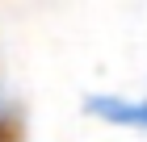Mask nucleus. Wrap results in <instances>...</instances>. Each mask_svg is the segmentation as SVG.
<instances>
[{"instance_id": "f257e3e1", "label": "nucleus", "mask_w": 147, "mask_h": 142, "mask_svg": "<svg viewBox=\"0 0 147 142\" xmlns=\"http://www.w3.org/2000/svg\"><path fill=\"white\" fill-rule=\"evenodd\" d=\"M84 113L105 125H122V130H139L147 134V100H130V96H84Z\"/></svg>"}, {"instance_id": "f03ea898", "label": "nucleus", "mask_w": 147, "mask_h": 142, "mask_svg": "<svg viewBox=\"0 0 147 142\" xmlns=\"http://www.w3.org/2000/svg\"><path fill=\"white\" fill-rule=\"evenodd\" d=\"M9 113H13V100H9V92H4V84H0V125L9 121Z\"/></svg>"}]
</instances>
